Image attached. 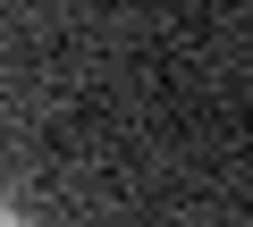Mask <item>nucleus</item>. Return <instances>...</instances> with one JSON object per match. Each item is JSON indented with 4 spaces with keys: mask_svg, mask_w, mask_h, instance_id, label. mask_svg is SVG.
<instances>
[{
    "mask_svg": "<svg viewBox=\"0 0 253 227\" xmlns=\"http://www.w3.org/2000/svg\"><path fill=\"white\" fill-rule=\"evenodd\" d=\"M0 227H34V219H26V210H17V202H0Z\"/></svg>",
    "mask_w": 253,
    "mask_h": 227,
    "instance_id": "nucleus-1",
    "label": "nucleus"
}]
</instances>
